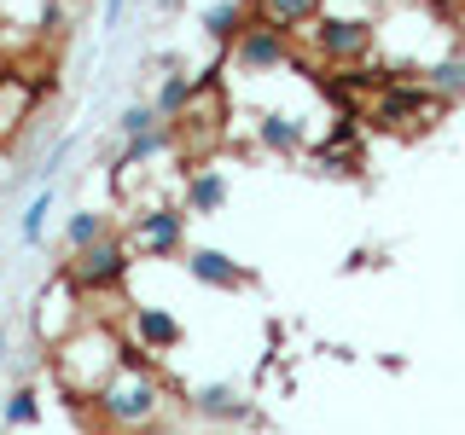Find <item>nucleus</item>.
Wrapping results in <instances>:
<instances>
[{
  "instance_id": "f257e3e1",
  "label": "nucleus",
  "mask_w": 465,
  "mask_h": 435,
  "mask_svg": "<svg viewBox=\"0 0 465 435\" xmlns=\"http://www.w3.org/2000/svg\"><path fill=\"white\" fill-rule=\"evenodd\" d=\"M94 412H99V424H111V430H145V424L163 418V383H157L140 360H123V366L94 389Z\"/></svg>"
},
{
  "instance_id": "f03ea898",
  "label": "nucleus",
  "mask_w": 465,
  "mask_h": 435,
  "mask_svg": "<svg viewBox=\"0 0 465 435\" xmlns=\"http://www.w3.org/2000/svg\"><path fill=\"white\" fill-rule=\"evenodd\" d=\"M442 111H454V105H442L425 87V76H407V70H396L372 93V128H384V134H430L442 122Z\"/></svg>"
},
{
  "instance_id": "7ed1b4c3",
  "label": "nucleus",
  "mask_w": 465,
  "mask_h": 435,
  "mask_svg": "<svg viewBox=\"0 0 465 435\" xmlns=\"http://www.w3.org/2000/svg\"><path fill=\"white\" fill-rule=\"evenodd\" d=\"M314 53L326 58L331 70H349V64H367V53L378 47V24L372 12H320V24L309 29Z\"/></svg>"
},
{
  "instance_id": "20e7f679",
  "label": "nucleus",
  "mask_w": 465,
  "mask_h": 435,
  "mask_svg": "<svg viewBox=\"0 0 465 435\" xmlns=\"http://www.w3.org/2000/svg\"><path fill=\"white\" fill-rule=\"evenodd\" d=\"M128 267H134V244H128V232H105L99 244L76 250V261H70V285H76L82 296H111V290L128 279Z\"/></svg>"
},
{
  "instance_id": "39448f33",
  "label": "nucleus",
  "mask_w": 465,
  "mask_h": 435,
  "mask_svg": "<svg viewBox=\"0 0 465 435\" xmlns=\"http://www.w3.org/2000/svg\"><path fill=\"white\" fill-rule=\"evenodd\" d=\"M227 53H232V64H239L244 76H273V70L291 64V29H280L273 18H262V12H256V18L244 24V35L232 41Z\"/></svg>"
},
{
  "instance_id": "423d86ee",
  "label": "nucleus",
  "mask_w": 465,
  "mask_h": 435,
  "mask_svg": "<svg viewBox=\"0 0 465 435\" xmlns=\"http://www.w3.org/2000/svg\"><path fill=\"white\" fill-rule=\"evenodd\" d=\"M186 221L193 215L174 209V203H152L128 221V244H134V256H174L186 250Z\"/></svg>"
},
{
  "instance_id": "0eeeda50",
  "label": "nucleus",
  "mask_w": 465,
  "mask_h": 435,
  "mask_svg": "<svg viewBox=\"0 0 465 435\" xmlns=\"http://www.w3.org/2000/svg\"><path fill=\"white\" fill-rule=\"evenodd\" d=\"M186 273H193L198 285H210V290H244V285H256L251 267H239L227 250H210V244L186 250Z\"/></svg>"
},
{
  "instance_id": "6e6552de",
  "label": "nucleus",
  "mask_w": 465,
  "mask_h": 435,
  "mask_svg": "<svg viewBox=\"0 0 465 435\" xmlns=\"http://www.w3.org/2000/svg\"><path fill=\"white\" fill-rule=\"evenodd\" d=\"M256 145L268 157H302L309 151V122L291 111H262L256 116Z\"/></svg>"
},
{
  "instance_id": "1a4fd4ad",
  "label": "nucleus",
  "mask_w": 465,
  "mask_h": 435,
  "mask_svg": "<svg viewBox=\"0 0 465 435\" xmlns=\"http://www.w3.org/2000/svg\"><path fill=\"white\" fill-rule=\"evenodd\" d=\"M198 93H203V76H193L186 64H174V70H163V76H157L152 105H157V116H163V122H181V116L198 105Z\"/></svg>"
},
{
  "instance_id": "9d476101",
  "label": "nucleus",
  "mask_w": 465,
  "mask_h": 435,
  "mask_svg": "<svg viewBox=\"0 0 465 435\" xmlns=\"http://www.w3.org/2000/svg\"><path fill=\"white\" fill-rule=\"evenodd\" d=\"M419 76H425V87L442 99V105H465V47H460V41L448 53H436Z\"/></svg>"
},
{
  "instance_id": "9b49d317",
  "label": "nucleus",
  "mask_w": 465,
  "mask_h": 435,
  "mask_svg": "<svg viewBox=\"0 0 465 435\" xmlns=\"http://www.w3.org/2000/svg\"><path fill=\"white\" fill-rule=\"evenodd\" d=\"M227 174L222 169H193L186 174V186H181V209L186 215H222L227 209Z\"/></svg>"
},
{
  "instance_id": "f8f14e48",
  "label": "nucleus",
  "mask_w": 465,
  "mask_h": 435,
  "mask_svg": "<svg viewBox=\"0 0 465 435\" xmlns=\"http://www.w3.org/2000/svg\"><path fill=\"white\" fill-rule=\"evenodd\" d=\"M186 406H193L198 418H210V424H239V418H251V401L232 383H203V389H193Z\"/></svg>"
},
{
  "instance_id": "ddd939ff",
  "label": "nucleus",
  "mask_w": 465,
  "mask_h": 435,
  "mask_svg": "<svg viewBox=\"0 0 465 435\" xmlns=\"http://www.w3.org/2000/svg\"><path fill=\"white\" fill-rule=\"evenodd\" d=\"M174 145V122H157V128H145V134H134V140H123V157H116V180H128L134 169H145V163H157Z\"/></svg>"
},
{
  "instance_id": "4468645a",
  "label": "nucleus",
  "mask_w": 465,
  "mask_h": 435,
  "mask_svg": "<svg viewBox=\"0 0 465 435\" xmlns=\"http://www.w3.org/2000/svg\"><path fill=\"white\" fill-rule=\"evenodd\" d=\"M181 319H174L169 308H134V343L145 348V354H169L174 343H181Z\"/></svg>"
},
{
  "instance_id": "2eb2a0df",
  "label": "nucleus",
  "mask_w": 465,
  "mask_h": 435,
  "mask_svg": "<svg viewBox=\"0 0 465 435\" xmlns=\"http://www.w3.org/2000/svg\"><path fill=\"white\" fill-rule=\"evenodd\" d=\"M58 209V186L53 180H41L35 192H29V203H24V215H18V244L24 250H35L41 238H47V215Z\"/></svg>"
},
{
  "instance_id": "dca6fc26",
  "label": "nucleus",
  "mask_w": 465,
  "mask_h": 435,
  "mask_svg": "<svg viewBox=\"0 0 465 435\" xmlns=\"http://www.w3.org/2000/svg\"><path fill=\"white\" fill-rule=\"evenodd\" d=\"M244 24H251L244 0H215V6H203V18H198V29L215 41V47H232V41L244 35Z\"/></svg>"
},
{
  "instance_id": "f3484780",
  "label": "nucleus",
  "mask_w": 465,
  "mask_h": 435,
  "mask_svg": "<svg viewBox=\"0 0 465 435\" xmlns=\"http://www.w3.org/2000/svg\"><path fill=\"white\" fill-rule=\"evenodd\" d=\"M105 232H116V221L105 209H70L64 215V250L76 256V250H87V244H99Z\"/></svg>"
},
{
  "instance_id": "a211bd4d",
  "label": "nucleus",
  "mask_w": 465,
  "mask_h": 435,
  "mask_svg": "<svg viewBox=\"0 0 465 435\" xmlns=\"http://www.w3.org/2000/svg\"><path fill=\"white\" fill-rule=\"evenodd\" d=\"M256 12H262V18H273L280 29H291V35H297V29H314V24H320L326 0H256Z\"/></svg>"
},
{
  "instance_id": "6ab92c4d",
  "label": "nucleus",
  "mask_w": 465,
  "mask_h": 435,
  "mask_svg": "<svg viewBox=\"0 0 465 435\" xmlns=\"http://www.w3.org/2000/svg\"><path fill=\"white\" fill-rule=\"evenodd\" d=\"M0 418H6V424L12 430H29V424H41V395H35V389H12V395H6V406H0Z\"/></svg>"
},
{
  "instance_id": "aec40b11",
  "label": "nucleus",
  "mask_w": 465,
  "mask_h": 435,
  "mask_svg": "<svg viewBox=\"0 0 465 435\" xmlns=\"http://www.w3.org/2000/svg\"><path fill=\"white\" fill-rule=\"evenodd\" d=\"M157 122H163V116H157L152 99H128L123 116H116V134H123V140H134V134H145V128H157Z\"/></svg>"
},
{
  "instance_id": "412c9836",
  "label": "nucleus",
  "mask_w": 465,
  "mask_h": 435,
  "mask_svg": "<svg viewBox=\"0 0 465 435\" xmlns=\"http://www.w3.org/2000/svg\"><path fill=\"white\" fill-rule=\"evenodd\" d=\"M70 18V6L64 0H47V6H41V29H47V35H58V24Z\"/></svg>"
},
{
  "instance_id": "4be33fe9",
  "label": "nucleus",
  "mask_w": 465,
  "mask_h": 435,
  "mask_svg": "<svg viewBox=\"0 0 465 435\" xmlns=\"http://www.w3.org/2000/svg\"><path fill=\"white\" fill-rule=\"evenodd\" d=\"M123 12H128V0H105V6H99V24H105V35H116Z\"/></svg>"
},
{
  "instance_id": "5701e85b",
  "label": "nucleus",
  "mask_w": 465,
  "mask_h": 435,
  "mask_svg": "<svg viewBox=\"0 0 465 435\" xmlns=\"http://www.w3.org/2000/svg\"><path fill=\"white\" fill-rule=\"evenodd\" d=\"M448 29H454V41H460V47H465V0H460L454 12H448Z\"/></svg>"
},
{
  "instance_id": "b1692460",
  "label": "nucleus",
  "mask_w": 465,
  "mask_h": 435,
  "mask_svg": "<svg viewBox=\"0 0 465 435\" xmlns=\"http://www.w3.org/2000/svg\"><path fill=\"white\" fill-rule=\"evenodd\" d=\"M367 6H413V0H367Z\"/></svg>"
}]
</instances>
